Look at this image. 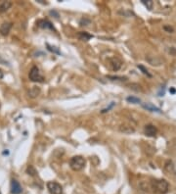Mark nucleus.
I'll use <instances>...</instances> for the list:
<instances>
[{"label":"nucleus","instance_id":"obj_1","mask_svg":"<svg viewBox=\"0 0 176 194\" xmlns=\"http://www.w3.org/2000/svg\"><path fill=\"white\" fill-rule=\"evenodd\" d=\"M70 167L75 172H79L85 167V159L82 156H73L70 160Z\"/></svg>","mask_w":176,"mask_h":194},{"label":"nucleus","instance_id":"obj_2","mask_svg":"<svg viewBox=\"0 0 176 194\" xmlns=\"http://www.w3.org/2000/svg\"><path fill=\"white\" fill-rule=\"evenodd\" d=\"M153 189L158 194H166L169 190V183L165 179H158L153 182Z\"/></svg>","mask_w":176,"mask_h":194},{"label":"nucleus","instance_id":"obj_3","mask_svg":"<svg viewBox=\"0 0 176 194\" xmlns=\"http://www.w3.org/2000/svg\"><path fill=\"white\" fill-rule=\"evenodd\" d=\"M28 78L31 81H33V82H43V81H44L43 76L40 73L39 69H38L36 66H33L31 69L29 73H28Z\"/></svg>","mask_w":176,"mask_h":194},{"label":"nucleus","instance_id":"obj_4","mask_svg":"<svg viewBox=\"0 0 176 194\" xmlns=\"http://www.w3.org/2000/svg\"><path fill=\"white\" fill-rule=\"evenodd\" d=\"M47 189L51 194H63V187L60 183L56 181L47 182Z\"/></svg>","mask_w":176,"mask_h":194},{"label":"nucleus","instance_id":"obj_5","mask_svg":"<svg viewBox=\"0 0 176 194\" xmlns=\"http://www.w3.org/2000/svg\"><path fill=\"white\" fill-rule=\"evenodd\" d=\"M109 62V66H110L111 70L113 71H119L120 68H121V61L119 60L117 58H110L108 60Z\"/></svg>","mask_w":176,"mask_h":194},{"label":"nucleus","instance_id":"obj_6","mask_svg":"<svg viewBox=\"0 0 176 194\" xmlns=\"http://www.w3.org/2000/svg\"><path fill=\"white\" fill-rule=\"evenodd\" d=\"M144 131H145V134L147 135V136L154 137V136H155V134H157L158 129H157V128H155L154 125H152V123H149V125L145 126Z\"/></svg>","mask_w":176,"mask_h":194},{"label":"nucleus","instance_id":"obj_7","mask_svg":"<svg viewBox=\"0 0 176 194\" xmlns=\"http://www.w3.org/2000/svg\"><path fill=\"white\" fill-rule=\"evenodd\" d=\"M23 191V188L19 183V181H17L16 179H12L11 181V192L12 194H21Z\"/></svg>","mask_w":176,"mask_h":194},{"label":"nucleus","instance_id":"obj_8","mask_svg":"<svg viewBox=\"0 0 176 194\" xmlns=\"http://www.w3.org/2000/svg\"><path fill=\"white\" fill-rule=\"evenodd\" d=\"M36 25L39 26L40 29H53L54 31V26L48 20H38L36 22Z\"/></svg>","mask_w":176,"mask_h":194},{"label":"nucleus","instance_id":"obj_9","mask_svg":"<svg viewBox=\"0 0 176 194\" xmlns=\"http://www.w3.org/2000/svg\"><path fill=\"white\" fill-rule=\"evenodd\" d=\"M11 28H12V23H3L0 26V34L2 35H7L10 32Z\"/></svg>","mask_w":176,"mask_h":194},{"label":"nucleus","instance_id":"obj_10","mask_svg":"<svg viewBox=\"0 0 176 194\" xmlns=\"http://www.w3.org/2000/svg\"><path fill=\"white\" fill-rule=\"evenodd\" d=\"M119 131L123 132V133L129 134V133H133V132L135 131V129H134V128H132V126L129 125H121L119 126Z\"/></svg>","mask_w":176,"mask_h":194},{"label":"nucleus","instance_id":"obj_11","mask_svg":"<svg viewBox=\"0 0 176 194\" xmlns=\"http://www.w3.org/2000/svg\"><path fill=\"white\" fill-rule=\"evenodd\" d=\"M142 107L147 109L148 111H151V112H157V113H161L160 109H158V107H155L151 103H143L142 104Z\"/></svg>","mask_w":176,"mask_h":194},{"label":"nucleus","instance_id":"obj_12","mask_svg":"<svg viewBox=\"0 0 176 194\" xmlns=\"http://www.w3.org/2000/svg\"><path fill=\"white\" fill-rule=\"evenodd\" d=\"M164 170H165V172H167L168 173H175L174 165H173L171 161L165 162V164H164Z\"/></svg>","mask_w":176,"mask_h":194},{"label":"nucleus","instance_id":"obj_13","mask_svg":"<svg viewBox=\"0 0 176 194\" xmlns=\"http://www.w3.org/2000/svg\"><path fill=\"white\" fill-rule=\"evenodd\" d=\"M77 38L81 41H88L92 38V35L87 34V32H85V31H80L77 34Z\"/></svg>","mask_w":176,"mask_h":194},{"label":"nucleus","instance_id":"obj_14","mask_svg":"<svg viewBox=\"0 0 176 194\" xmlns=\"http://www.w3.org/2000/svg\"><path fill=\"white\" fill-rule=\"evenodd\" d=\"M11 7H12V2L3 1L2 3H0V13H4V12L8 11Z\"/></svg>","mask_w":176,"mask_h":194},{"label":"nucleus","instance_id":"obj_15","mask_svg":"<svg viewBox=\"0 0 176 194\" xmlns=\"http://www.w3.org/2000/svg\"><path fill=\"white\" fill-rule=\"evenodd\" d=\"M151 58H153V56H151V57H146V60L148 61L149 63L152 65V66H160V65L163 64V62H161V60H160V58L155 57V60H154V61L151 60Z\"/></svg>","mask_w":176,"mask_h":194},{"label":"nucleus","instance_id":"obj_16","mask_svg":"<svg viewBox=\"0 0 176 194\" xmlns=\"http://www.w3.org/2000/svg\"><path fill=\"white\" fill-rule=\"evenodd\" d=\"M40 93V89L36 86H32L31 89L28 91V95L32 97V98H34V97L38 96V94Z\"/></svg>","mask_w":176,"mask_h":194},{"label":"nucleus","instance_id":"obj_17","mask_svg":"<svg viewBox=\"0 0 176 194\" xmlns=\"http://www.w3.org/2000/svg\"><path fill=\"white\" fill-rule=\"evenodd\" d=\"M141 2H142V4L145 5L147 9H149V10H152L153 7H154V2H153L152 0H141Z\"/></svg>","mask_w":176,"mask_h":194},{"label":"nucleus","instance_id":"obj_18","mask_svg":"<svg viewBox=\"0 0 176 194\" xmlns=\"http://www.w3.org/2000/svg\"><path fill=\"white\" fill-rule=\"evenodd\" d=\"M46 46H47V49H48L50 52H53V53H55V54H58V55H60V54H61L60 50H59V49L57 48V47L51 46V45H50V44H48V43L46 44Z\"/></svg>","mask_w":176,"mask_h":194},{"label":"nucleus","instance_id":"obj_19","mask_svg":"<svg viewBox=\"0 0 176 194\" xmlns=\"http://www.w3.org/2000/svg\"><path fill=\"white\" fill-rule=\"evenodd\" d=\"M126 100L129 102V103H133V104H139L141 102V100L139 98H137V97H134V96H128Z\"/></svg>","mask_w":176,"mask_h":194},{"label":"nucleus","instance_id":"obj_20","mask_svg":"<svg viewBox=\"0 0 176 194\" xmlns=\"http://www.w3.org/2000/svg\"><path fill=\"white\" fill-rule=\"evenodd\" d=\"M138 68H139V69L142 71V73H144V75H146V76H148L149 78H152V75L151 73H150L149 72H148V70L146 69L145 67L144 66H142V65H138Z\"/></svg>","mask_w":176,"mask_h":194},{"label":"nucleus","instance_id":"obj_21","mask_svg":"<svg viewBox=\"0 0 176 194\" xmlns=\"http://www.w3.org/2000/svg\"><path fill=\"white\" fill-rule=\"evenodd\" d=\"M91 24V21L86 19V18H84V19H81L80 22H79V25H80L81 26H86L88 25H90Z\"/></svg>","mask_w":176,"mask_h":194},{"label":"nucleus","instance_id":"obj_22","mask_svg":"<svg viewBox=\"0 0 176 194\" xmlns=\"http://www.w3.org/2000/svg\"><path fill=\"white\" fill-rule=\"evenodd\" d=\"M26 173H28V175H35V173H36V170L32 166H28V169H26Z\"/></svg>","mask_w":176,"mask_h":194},{"label":"nucleus","instance_id":"obj_23","mask_svg":"<svg viewBox=\"0 0 176 194\" xmlns=\"http://www.w3.org/2000/svg\"><path fill=\"white\" fill-rule=\"evenodd\" d=\"M107 78H111L113 81H116V79H119V81H125L126 78L125 76H108Z\"/></svg>","mask_w":176,"mask_h":194},{"label":"nucleus","instance_id":"obj_24","mask_svg":"<svg viewBox=\"0 0 176 194\" xmlns=\"http://www.w3.org/2000/svg\"><path fill=\"white\" fill-rule=\"evenodd\" d=\"M163 29H164V31H167V32H170V34H171V32H173V31H174L172 26H170L169 25L163 26Z\"/></svg>","mask_w":176,"mask_h":194},{"label":"nucleus","instance_id":"obj_25","mask_svg":"<svg viewBox=\"0 0 176 194\" xmlns=\"http://www.w3.org/2000/svg\"><path fill=\"white\" fill-rule=\"evenodd\" d=\"M114 105V102H111V104L110 105V107H108L107 109H104V110H102V113H106V112H108V111L110 110V109L111 108V107H113Z\"/></svg>","mask_w":176,"mask_h":194},{"label":"nucleus","instance_id":"obj_26","mask_svg":"<svg viewBox=\"0 0 176 194\" xmlns=\"http://www.w3.org/2000/svg\"><path fill=\"white\" fill-rule=\"evenodd\" d=\"M169 91H170V92H171L172 94H174V93L176 92V90L174 89V88H170V89H169Z\"/></svg>","mask_w":176,"mask_h":194},{"label":"nucleus","instance_id":"obj_27","mask_svg":"<svg viewBox=\"0 0 176 194\" xmlns=\"http://www.w3.org/2000/svg\"><path fill=\"white\" fill-rule=\"evenodd\" d=\"M3 76H4V73H3L2 70H0V78H3Z\"/></svg>","mask_w":176,"mask_h":194},{"label":"nucleus","instance_id":"obj_28","mask_svg":"<svg viewBox=\"0 0 176 194\" xmlns=\"http://www.w3.org/2000/svg\"><path fill=\"white\" fill-rule=\"evenodd\" d=\"M0 194H1V193H0Z\"/></svg>","mask_w":176,"mask_h":194}]
</instances>
